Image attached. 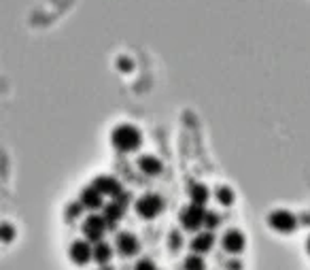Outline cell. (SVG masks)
I'll list each match as a JSON object with an SVG mask.
<instances>
[{
  "instance_id": "cell-1",
  "label": "cell",
  "mask_w": 310,
  "mask_h": 270,
  "mask_svg": "<svg viewBox=\"0 0 310 270\" xmlns=\"http://www.w3.org/2000/svg\"><path fill=\"white\" fill-rule=\"evenodd\" d=\"M119 151L66 206L73 270H246V232L228 187L149 149Z\"/></svg>"
},
{
  "instance_id": "cell-2",
  "label": "cell",
  "mask_w": 310,
  "mask_h": 270,
  "mask_svg": "<svg viewBox=\"0 0 310 270\" xmlns=\"http://www.w3.org/2000/svg\"><path fill=\"white\" fill-rule=\"evenodd\" d=\"M306 249H308V253H310V234H308V238H306Z\"/></svg>"
}]
</instances>
